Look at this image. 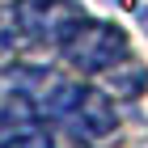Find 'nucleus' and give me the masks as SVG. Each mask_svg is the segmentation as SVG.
Segmentation results:
<instances>
[{"instance_id": "obj_1", "label": "nucleus", "mask_w": 148, "mask_h": 148, "mask_svg": "<svg viewBox=\"0 0 148 148\" xmlns=\"http://www.w3.org/2000/svg\"><path fill=\"white\" fill-rule=\"evenodd\" d=\"M85 17L76 0H13L9 9H0V51H17V47L51 42L59 47L76 30Z\"/></svg>"}, {"instance_id": "obj_2", "label": "nucleus", "mask_w": 148, "mask_h": 148, "mask_svg": "<svg viewBox=\"0 0 148 148\" xmlns=\"http://www.w3.org/2000/svg\"><path fill=\"white\" fill-rule=\"evenodd\" d=\"M64 59H68L76 72H110L114 64H123V51H127V34L110 21H89L80 17L76 30H72L64 42H59Z\"/></svg>"}, {"instance_id": "obj_3", "label": "nucleus", "mask_w": 148, "mask_h": 148, "mask_svg": "<svg viewBox=\"0 0 148 148\" xmlns=\"http://www.w3.org/2000/svg\"><path fill=\"white\" fill-rule=\"evenodd\" d=\"M59 123L68 127L72 136H85V140H102L114 131V106L106 102L97 89H85V85H76L68 97V106H64V114H59Z\"/></svg>"}]
</instances>
